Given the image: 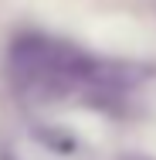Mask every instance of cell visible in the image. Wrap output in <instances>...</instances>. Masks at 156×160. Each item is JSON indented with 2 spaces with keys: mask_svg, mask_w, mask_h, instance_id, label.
<instances>
[{
  "mask_svg": "<svg viewBox=\"0 0 156 160\" xmlns=\"http://www.w3.org/2000/svg\"><path fill=\"white\" fill-rule=\"evenodd\" d=\"M14 75L41 96H68L78 89H112L116 75L82 55L78 48L51 38H21L10 51Z\"/></svg>",
  "mask_w": 156,
  "mask_h": 160,
  "instance_id": "1",
  "label": "cell"
},
{
  "mask_svg": "<svg viewBox=\"0 0 156 160\" xmlns=\"http://www.w3.org/2000/svg\"><path fill=\"white\" fill-rule=\"evenodd\" d=\"M122 160H146V157H122Z\"/></svg>",
  "mask_w": 156,
  "mask_h": 160,
  "instance_id": "2",
  "label": "cell"
}]
</instances>
